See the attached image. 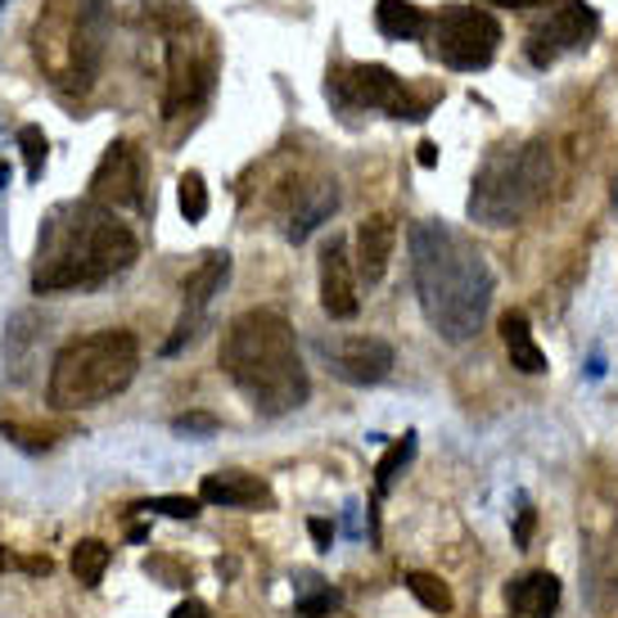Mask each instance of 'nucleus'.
Masks as SVG:
<instances>
[{"label":"nucleus","instance_id":"7c9ffc66","mask_svg":"<svg viewBox=\"0 0 618 618\" xmlns=\"http://www.w3.org/2000/svg\"><path fill=\"white\" fill-rule=\"evenodd\" d=\"M533 524H538V514H533V506H524V510H519V524H514V542L519 546L533 542Z\"/></svg>","mask_w":618,"mask_h":618},{"label":"nucleus","instance_id":"f704fd0d","mask_svg":"<svg viewBox=\"0 0 618 618\" xmlns=\"http://www.w3.org/2000/svg\"><path fill=\"white\" fill-rule=\"evenodd\" d=\"M0 185H10V167L6 163H0Z\"/></svg>","mask_w":618,"mask_h":618},{"label":"nucleus","instance_id":"2f4dec72","mask_svg":"<svg viewBox=\"0 0 618 618\" xmlns=\"http://www.w3.org/2000/svg\"><path fill=\"white\" fill-rule=\"evenodd\" d=\"M172 618H208V605H204V600H181V605L172 609Z\"/></svg>","mask_w":618,"mask_h":618},{"label":"nucleus","instance_id":"f03ea898","mask_svg":"<svg viewBox=\"0 0 618 618\" xmlns=\"http://www.w3.org/2000/svg\"><path fill=\"white\" fill-rule=\"evenodd\" d=\"M135 258H140L135 235L113 213H105L100 204H90V199L64 204L41 226L32 290L36 294L95 290V284L122 275Z\"/></svg>","mask_w":618,"mask_h":618},{"label":"nucleus","instance_id":"bb28decb","mask_svg":"<svg viewBox=\"0 0 618 618\" xmlns=\"http://www.w3.org/2000/svg\"><path fill=\"white\" fill-rule=\"evenodd\" d=\"M0 568H23V574H51V555H14L10 546H0Z\"/></svg>","mask_w":618,"mask_h":618},{"label":"nucleus","instance_id":"c756f323","mask_svg":"<svg viewBox=\"0 0 618 618\" xmlns=\"http://www.w3.org/2000/svg\"><path fill=\"white\" fill-rule=\"evenodd\" d=\"M307 533H312L316 551H329V542H335V524L329 519H307Z\"/></svg>","mask_w":618,"mask_h":618},{"label":"nucleus","instance_id":"7ed1b4c3","mask_svg":"<svg viewBox=\"0 0 618 618\" xmlns=\"http://www.w3.org/2000/svg\"><path fill=\"white\" fill-rule=\"evenodd\" d=\"M221 370L262 415H284L307 402V370L294 325L280 312H245L221 335Z\"/></svg>","mask_w":618,"mask_h":618},{"label":"nucleus","instance_id":"6e6552de","mask_svg":"<svg viewBox=\"0 0 618 618\" xmlns=\"http://www.w3.org/2000/svg\"><path fill=\"white\" fill-rule=\"evenodd\" d=\"M325 95L339 109H384L389 118H406V122L430 118L434 105V95L415 100L411 86L384 64H339L325 77Z\"/></svg>","mask_w":618,"mask_h":618},{"label":"nucleus","instance_id":"4468645a","mask_svg":"<svg viewBox=\"0 0 618 618\" xmlns=\"http://www.w3.org/2000/svg\"><path fill=\"white\" fill-rule=\"evenodd\" d=\"M393 245H398V226H393L389 213H370V217L357 226V253H353V267H357V280H361V284H379V280L389 275Z\"/></svg>","mask_w":618,"mask_h":618},{"label":"nucleus","instance_id":"cd10ccee","mask_svg":"<svg viewBox=\"0 0 618 618\" xmlns=\"http://www.w3.org/2000/svg\"><path fill=\"white\" fill-rule=\"evenodd\" d=\"M335 609H339V592H316V596H307V600L294 605L299 618H325V614H335Z\"/></svg>","mask_w":618,"mask_h":618},{"label":"nucleus","instance_id":"f8f14e48","mask_svg":"<svg viewBox=\"0 0 618 618\" xmlns=\"http://www.w3.org/2000/svg\"><path fill=\"white\" fill-rule=\"evenodd\" d=\"M321 307H325L329 321H353L361 312L357 267H353V253L339 235L321 249Z\"/></svg>","mask_w":618,"mask_h":618},{"label":"nucleus","instance_id":"dca6fc26","mask_svg":"<svg viewBox=\"0 0 618 618\" xmlns=\"http://www.w3.org/2000/svg\"><path fill=\"white\" fill-rule=\"evenodd\" d=\"M506 605H510V618H551L560 605V578L546 574V568H533V574L514 578L506 587Z\"/></svg>","mask_w":618,"mask_h":618},{"label":"nucleus","instance_id":"aec40b11","mask_svg":"<svg viewBox=\"0 0 618 618\" xmlns=\"http://www.w3.org/2000/svg\"><path fill=\"white\" fill-rule=\"evenodd\" d=\"M339 208V189H335V181H316V189H312V199L303 204V208H294V221L290 226H284V235H290V240L294 245H303L307 240V235L329 217V213H335Z\"/></svg>","mask_w":618,"mask_h":618},{"label":"nucleus","instance_id":"1a4fd4ad","mask_svg":"<svg viewBox=\"0 0 618 618\" xmlns=\"http://www.w3.org/2000/svg\"><path fill=\"white\" fill-rule=\"evenodd\" d=\"M430 41H434V55L452 73H479L497 59L501 23L488 10H474V6H443L430 19Z\"/></svg>","mask_w":618,"mask_h":618},{"label":"nucleus","instance_id":"473e14b6","mask_svg":"<svg viewBox=\"0 0 618 618\" xmlns=\"http://www.w3.org/2000/svg\"><path fill=\"white\" fill-rule=\"evenodd\" d=\"M415 159H420V167H434L438 163V145H434V140H420V154Z\"/></svg>","mask_w":618,"mask_h":618},{"label":"nucleus","instance_id":"ddd939ff","mask_svg":"<svg viewBox=\"0 0 618 618\" xmlns=\"http://www.w3.org/2000/svg\"><path fill=\"white\" fill-rule=\"evenodd\" d=\"M325 353H329V370L348 379V384H379V379H389V370H393V348L384 339L353 335L339 344H325Z\"/></svg>","mask_w":618,"mask_h":618},{"label":"nucleus","instance_id":"0eeeda50","mask_svg":"<svg viewBox=\"0 0 618 618\" xmlns=\"http://www.w3.org/2000/svg\"><path fill=\"white\" fill-rule=\"evenodd\" d=\"M217 82V45L204 23H195L185 10L172 14L167 28V90H163V118H181L199 109Z\"/></svg>","mask_w":618,"mask_h":618},{"label":"nucleus","instance_id":"412c9836","mask_svg":"<svg viewBox=\"0 0 618 618\" xmlns=\"http://www.w3.org/2000/svg\"><path fill=\"white\" fill-rule=\"evenodd\" d=\"M109 560H113V551H109L100 538H82V542L73 546V560H68V564H73V578H77L82 587H100Z\"/></svg>","mask_w":618,"mask_h":618},{"label":"nucleus","instance_id":"f257e3e1","mask_svg":"<svg viewBox=\"0 0 618 618\" xmlns=\"http://www.w3.org/2000/svg\"><path fill=\"white\" fill-rule=\"evenodd\" d=\"M411 275L424 316L447 344H465L479 335L492 307V271L479 249H469L443 221H415Z\"/></svg>","mask_w":618,"mask_h":618},{"label":"nucleus","instance_id":"9b49d317","mask_svg":"<svg viewBox=\"0 0 618 618\" xmlns=\"http://www.w3.org/2000/svg\"><path fill=\"white\" fill-rule=\"evenodd\" d=\"M596 32H600V19L587 0H564V6H555L546 14V23H538L529 32V59L538 68H546L564 51H587V45L596 41Z\"/></svg>","mask_w":618,"mask_h":618},{"label":"nucleus","instance_id":"2eb2a0df","mask_svg":"<svg viewBox=\"0 0 618 618\" xmlns=\"http://www.w3.org/2000/svg\"><path fill=\"white\" fill-rule=\"evenodd\" d=\"M199 501L221 506V510H249V506H271V488L258 474H240V469H221L208 474L199 484Z\"/></svg>","mask_w":618,"mask_h":618},{"label":"nucleus","instance_id":"72a5a7b5","mask_svg":"<svg viewBox=\"0 0 618 618\" xmlns=\"http://www.w3.org/2000/svg\"><path fill=\"white\" fill-rule=\"evenodd\" d=\"M484 6H501V10H529L538 0H484Z\"/></svg>","mask_w":618,"mask_h":618},{"label":"nucleus","instance_id":"39448f33","mask_svg":"<svg viewBox=\"0 0 618 618\" xmlns=\"http://www.w3.org/2000/svg\"><path fill=\"white\" fill-rule=\"evenodd\" d=\"M140 370V344L131 329H95L59 348L51 366V406L86 411L118 398Z\"/></svg>","mask_w":618,"mask_h":618},{"label":"nucleus","instance_id":"c85d7f7f","mask_svg":"<svg viewBox=\"0 0 618 618\" xmlns=\"http://www.w3.org/2000/svg\"><path fill=\"white\" fill-rule=\"evenodd\" d=\"M172 430H181V434H217V415H208V411H185V415L172 420Z\"/></svg>","mask_w":618,"mask_h":618},{"label":"nucleus","instance_id":"c9c22d12","mask_svg":"<svg viewBox=\"0 0 618 618\" xmlns=\"http://www.w3.org/2000/svg\"><path fill=\"white\" fill-rule=\"evenodd\" d=\"M0 6H6V0H0Z\"/></svg>","mask_w":618,"mask_h":618},{"label":"nucleus","instance_id":"f3484780","mask_svg":"<svg viewBox=\"0 0 618 618\" xmlns=\"http://www.w3.org/2000/svg\"><path fill=\"white\" fill-rule=\"evenodd\" d=\"M226 275H230V253H208L195 271L185 275V284H181V294H185V312H189V316H204V312H208V303H213V294H221Z\"/></svg>","mask_w":618,"mask_h":618},{"label":"nucleus","instance_id":"4be33fe9","mask_svg":"<svg viewBox=\"0 0 618 618\" xmlns=\"http://www.w3.org/2000/svg\"><path fill=\"white\" fill-rule=\"evenodd\" d=\"M406 592L430 609V614H452V587L438 574H424V568H411L406 574Z\"/></svg>","mask_w":618,"mask_h":618},{"label":"nucleus","instance_id":"9d476101","mask_svg":"<svg viewBox=\"0 0 618 618\" xmlns=\"http://www.w3.org/2000/svg\"><path fill=\"white\" fill-rule=\"evenodd\" d=\"M90 204H100L105 213H154V195H150V167L131 140H113L105 150L100 167L90 176Z\"/></svg>","mask_w":618,"mask_h":618},{"label":"nucleus","instance_id":"6ab92c4d","mask_svg":"<svg viewBox=\"0 0 618 618\" xmlns=\"http://www.w3.org/2000/svg\"><path fill=\"white\" fill-rule=\"evenodd\" d=\"M375 28L389 41H415L420 32H430V14H424L420 6H411V0H379Z\"/></svg>","mask_w":618,"mask_h":618},{"label":"nucleus","instance_id":"a878e982","mask_svg":"<svg viewBox=\"0 0 618 618\" xmlns=\"http://www.w3.org/2000/svg\"><path fill=\"white\" fill-rule=\"evenodd\" d=\"M199 497H150V501H140L135 510H159V514H167V519H195L199 514Z\"/></svg>","mask_w":618,"mask_h":618},{"label":"nucleus","instance_id":"5701e85b","mask_svg":"<svg viewBox=\"0 0 618 618\" xmlns=\"http://www.w3.org/2000/svg\"><path fill=\"white\" fill-rule=\"evenodd\" d=\"M411 456H415V434H402L384 456H379V465H375V497H384L393 488V479L411 465Z\"/></svg>","mask_w":618,"mask_h":618},{"label":"nucleus","instance_id":"b1692460","mask_svg":"<svg viewBox=\"0 0 618 618\" xmlns=\"http://www.w3.org/2000/svg\"><path fill=\"white\" fill-rule=\"evenodd\" d=\"M176 199H181L185 221H204V217H208V185H204L199 172H185V176L176 181Z\"/></svg>","mask_w":618,"mask_h":618},{"label":"nucleus","instance_id":"a211bd4d","mask_svg":"<svg viewBox=\"0 0 618 618\" xmlns=\"http://www.w3.org/2000/svg\"><path fill=\"white\" fill-rule=\"evenodd\" d=\"M501 344H506L514 370H524V375H542V370H546V353L538 348L524 312H506V316H501Z\"/></svg>","mask_w":618,"mask_h":618},{"label":"nucleus","instance_id":"393cba45","mask_svg":"<svg viewBox=\"0 0 618 618\" xmlns=\"http://www.w3.org/2000/svg\"><path fill=\"white\" fill-rule=\"evenodd\" d=\"M19 150H23L28 176H32V181H41L45 154H51V140H45V131H41V127H19Z\"/></svg>","mask_w":618,"mask_h":618},{"label":"nucleus","instance_id":"20e7f679","mask_svg":"<svg viewBox=\"0 0 618 618\" xmlns=\"http://www.w3.org/2000/svg\"><path fill=\"white\" fill-rule=\"evenodd\" d=\"M109 41V6L105 0H45L32 28V51L59 90H86L100 73Z\"/></svg>","mask_w":618,"mask_h":618},{"label":"nucleus","instance_id":"423d86ee","mask_svg":"<svg viewBox=\"0 0 618 618\" xmlns=\"http://www.w3.org/2000/svg\"><path fill=\"white\" fill-rule=\"evenodd\" d=\"M546 176H551V154L542 140H529V145H514V150L506 145V150L488 154L469 189V217L484 226L519 221L546 189Z\"/></svg>","mask_w":618,"mask_h":618}]
</instances>
